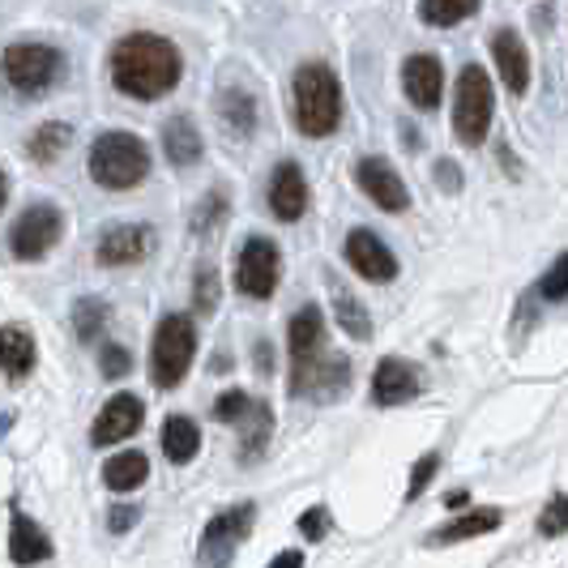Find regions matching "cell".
Instances as JSON below:
<instances>
[{"label":"cell","instance_id":"cell-22","mask_svg":"<svg viewBox=\"0 0 568 568\" xmlns=\"http://www.w3.org/2000/svg\"><path fill=\"white\" fill-rule=\"evenodd\" d=\"M240 427V462H256V457L270 449V436H274V410L265 402H256L235 419Z\"/></svg>","mask_w":568,"mask_h":568},{"label":"cell","instance_id":"cell-35","mask_svg":"<svg viewBox=\"0 0 568 568\" xmlns=\"http://www.w3.org/2000/svg\"><path fill=\"white\" fill-rule=\"evenodd\" d=\"M99 372H103L108 381H120V376H129V372H133V355H129V346H120V342H108V346L99 351Z\"/></svg>","mask_w":568,"mask_h":568},{"label":"cell","instance_id":"cell-30","mask_svg":"<svg viewBox=\"0 0 568 568\" xmlns=\"http://www.w3.org/2000/svg\"><path fill=\"white\" fill-rule=\"evenodd\" d=\"M227 214H231L227 189H210V193L197 201V210H193L189 227H193V235H214V231L227 223Z\"/></svg>","mask_w":568,"mask_h":568},{"label":"cell","instance_id":"cell-43","mask_svg":"<svg viewBox=\"0 0 568 568\" xmlns=\"http://www.w3.org/2000/svg\"><path fill=\"white\" fill-rule=\"evenodd\" d=\"M440 184H445L449 193H454V189H457V168H454V163H449V159H440Z\"/></svg>","mask_w":568,"mask_h":568},{"label":"cell","instance_id":"cell-33","mask_svg":"<svg viewBox=\"0 0 568 568\" xmlns=\"http://www.w3.org/2000/svg\"><path fill=\"white\" fill-rule=\"evenodd\" d=\"M193 304H197L201 316H214V308H219V270L205 265V261H201L197 274H193Z\"/></svg>","mask_w":568,"mask_h":568},{"label":"cell","instance_id":"cell-44","mask_svg":"<svg viewBox=\"0 0 568 568\" xmlns=\"http://www.w3.org/2000/svg\"><path fill=\"white\" fill-rule=\"evenodd\" d=\"M445 505H449V509H466V505H470V496H466V491H449V496H445Z\"/></svg>","mask_w":568,"mask_h":568},{"label":"cell","instance_id":"cell-42","mask_svg":"<svg viewBox=\"0 0 568 568\" xmlns=\"http://www.w3.org/2000/svg\"><path fill=\"white\" fill-rule=\"evenodd\" d=\"M304 565V551H278L274 556V568H300Z\"/></svg>","mask_w":568,"mask_h":568},{"label":"cell","instance_id":"cell-41","mask_svg":"<svg viewBox=\"0 0 568 568\" xmlns=\"http://www.w3.org/2000/svg\"><path fill=\"white\" fill-rule=\"evenodd\" d=\"M253 355H256V364H261V372H270V368H274V351H270V342H256V346H253Z\"/></svg>","mask_w":568,"mask_h":568},{"label":"cell","instance_id":"cell-23","mask_svg":"<svg viewBox=\"0 0 568 568\" xmlns=\"http://www.w3.org/2000/svg\"><path fill=\"white\" fill-rule=\"evenodd\" d=\"M163 150L175 168H193L205 154V142H201V129L189 120V115H171L163 124Z\"/></svg>","mask_w":568,"mask_h":568},{"label":"cell","instance_id":"cell-1","mask_svg":"<svg viewBox=\"0 0 568 568\" xmlns=\"http://www.w3.org/2000/svg\"><path fill=\"white\" fill-rule=\"evenodd\" d=\"M180 73H184V60L163 34H129L115 43L112 82L129 99H142V103L163 99L168 90L180 85Z\"/></svg>","mask_w":568,"mask_h":568},{"label":"cell","instance_id":"cell-39","mask_svg":"<svg viewBox=\"0 0 568 568\" xmlns=\"http://www.w3.org/2000/svg\"><path fill=\"white\" fill-rule=\"evenodd\" d=\"M325 530H329V509L325 505H316V509H308L304 517H300V535L304 539H325Z\"/></svg>","mask_w":568,"mask_h":568},{"label":"cell","instance_id":"cell-27","mask_svg":"<svg viewBox=\"0 0 568 568\" xmlns=\"http://www.w3.org/2000/svg\"><path fill=\"white\" fill-rule=\"evenodd\" d=\"M197 449H201L197 424H193L189 415H171L168 424H163V454H168V462L184 466V462L197 457Z\"/></svg>","mask_w":568,"mask_h":568},{"label":"cell","instance_id":"cell-25","mask_svg":"<svg viewBox=\"0 0 568 568\" xmlns=\"http://www.w3.org/2000/svg\"><path fill=\"white\" fill-rule=\"evenodd\" d=\"M286 342H291V359H304V355L325 351V316H321L316 304H308V308H300V313L291 316Z\"/></svg>","mask_w":568,"mask_h":568},{"label":"cell","instance_id":"cell-46","mask_svg":"<svg viewBox=\"0 0 568 568\" xmlns=\"http://www.w3.org/2000/svg\"><path fill=\"white\" fill-rule=\"evenodd\" d=\"M9 427H13V410H0V436H4Z\"/></svg>","mask_w":568,"mask_h":568},{"label":"cell","instance_id":"cell-12","mask_svg":"<svg viewBox=\"0 0 568 568\" xmlns=\"http://www.w3.org/2000/svg\"><path fill=\"white\" fill-rule=\"evenodd\" d=\"M355 184L364 189V197H372L381 210H389V214H402V210L410 205V193H406L402 175L389 168V159H381V154L359 159V168H355Z\"/></svg>","mask_w":568,"mask_h":568},{"label":"cell","instance_id":"cell-36","mask_svg":"<svg viewBox=\"0 0 568 568\" xmlns=\"http://www.w3.org/2000/svg\"><path fill=\"white\" fill-rule=\"evenodd\" d=\"M539 535L542 539H556V535H568V496H556L539 517Z\"/></svg>","mask_w":568,"mask_h":568},{"label":"cell","instance_id":"cell-29","mask_svg":"<svg viewBox=\"0 0 568 568\" xmlns=\"http://www.w3.org/2000/svg\"><path fill=\"white\" fill-rule=\"evenodd\" d=\"M108 304L99 295H82L73 304V334L78 342H99V334H108Z\"/></svg>","mask_w":568,"mask_h":568},{"label":"cell","instance_id":"cell-31","mask_svg":"<svg viewBox=\"0 0 568 568\" xmlns=\"http://www.w3.org/2000/svg\"><path fill=\"white\" fill-rule=\"evenodd\" d=\"M219 115L227 120V129H235L240 138H248V133L256 129V99L253 94H244V90H223Z\"/></svg>","mask_w":568,"mask_h":568},{"label":"cell","instance_id":"cell-45","mask_svg":"<svg viewBox=\"0 0 568 568\" xmlns=\"http://www.w3.org/2000/svg\"><path fill=\"white\" fill-rule=\"evenodd\" d=\"M4 201H9V175L0 171V210H4Z\"/></svg>","mask_w":568,"mask_h":568},{"label":"cell","instance_id":"cell-15","mask_svg":"<svg viewBox=\"0 0 568 568\" xmlns=\"http://www.w3.org/2000/svg\"><path fill=\"white\" fill-rule=\"evenodd\" d=\"M402 90H406L410 108H419V112H436L440 90H445V69H440V57L415 52V57L402 64Z\"/></svg>","mask_w":568,"mask_h":568},{"label":"cell","instance_id":"cell-37","mask_svg":"<svg viewBox=\"0 0 568 568\" xmlns=\"http://www.w3.org/2000/svg\"><path fill=\"white\" fill-rule=\"evenodd\" d=\"M436 470H440V457L436 454H424L415 462V475H410V487H406V500H419L427 491V484L436 479Z\"/></svg>","mask_w":568,"mask_h":568},{"label":"cell","instance_id":"cell-40","mask_svg":"<svg viewBox=\"0 0 568 568\" xmlns=\"http://www.w3.org/2000/svg\"><path fill=\"white\" fill-rule=\"evenodd\" d=\"M138 517H142L138 505H112V513H108V530H112V535H124V530L138 526Z\"/></svg>","mask_w":568,"mask_h":568},{"label":"cell","instance_id":"cell-3","mask_svg":"<svg viewBox=\"0 0 568 568\" xmlns=\"http://www.w3.org/2000/svg\"><path fill=\"white\" fill-rule=\"evenodd\" d=\"M150 175V150H145L142 138L133 133H103L99 142L90 145V180L112 189V193H124L133 184H142Z\"/></svg>","mask_w":568,"mask_h":568},{"label":"cell","instance_id":"cell-38","mask_svg":"<svg viewBox=\"0 0 568 568\" xmlns=\"http://www.w3.org/2000/svg\"><path fill=\"white\" fill-rule=\"evenodd\" d=\"M248 406H253V398H248L244 389H231V394H223V398L214 402V419H219V424H231V427H235V419H240V415H244Z\"/></svg>","mask_w":568,"mask_h":568},{"label":"cell","instance_id":"cell-19","mask_svg":"<svg viewBox=\"0 0 568 568\" xmlns=\"http://www.w3.org/2000/svg\"><path fill=\"white\" fill-rule=\"evenodd\" d=\"M9 560L13 565H43V560H52L48 530L22 509H13V521H9Z\"/></svg>","mask_w":568,"mask_h":568},{"label":"cell","instance_id":"cell-14","mask_svg":"<svg viewBox=\"0 0 568 568\" xmlns=\"http://www.w3.org/2000/svg\"><path fill=\"white\" fill-rule=\"evenodd\" d=\"M346 261H351L368 283H394V278H398V261H394V253H389L385 240L368 227L351 231V240H346Z\"/></svg>","mask_w":568,"mask_h":568},{"label":"cell","instance_id":"cell-21","mask_svg":"<svg viewBox=\"0 0 568 568\" xmlns=\"http://www.w3.org/2000/svg\"><path fill=\"white\" fill-rule=\"evenodd\" d=\"M325 286H329V304H334V316H338L342 334L368 342L372 338V316H368V308L355 300V291L342 283L338 274H325Z\"/></svg>","mask_w":568,"mask_h":568},{"label":"cell","instance_id":"cell-24","mask_svg":"<svg viewBox=\"0 0 568 568\" xmlns=\"http://www.w3.org/2000/svg\"><path fill=\"white\" fill-rule=\"evenodd\" d=\"M500 509H470L454 517V521H445V526H436L427 542H436V547H449V542H462V539H479V535H491V530H500Z\"/></svg>","mask_w":568,"mask_h":568},{"label":"cell","instance_id":"cell-6","mask_svg":"<svg viewBox=\"0 0 568 568\" xmlns=\"http://www.w3.org/2000/svg\"><path fill=\"white\" fill-rule=\"evenodd\" d=\"M491 112H496V90L484 64H466L457 73L454 94V138L462 145H484L487 129H491Z\"/></svg>","mask_w":568,"mask_h":568},{"label":"cell","instance_id":"cell-13","mask_svg":"<svg viewBox=\"0 0 568 568\" xmlns=\"http://www.w3.org/2000/svg\"><path fill=\"white\" fill-rule=\"evenodd\" d=\"M145 419V406L142 398H133V394H115L103 410H99V419L90 427V445H99V449H108V445H120L124 436H133Z\"/></svg>","mask_w":568,"mask_h":568},{"label":"cell","instance_id":"cell-2","mask_svg":"<svg viewBox=\"0 0 568 568\" xmlns=\"http://www.w3.org/2000/svg\"><path fill=\"white\" fill-rule=\"evenodd\" d=\"M342 120V82L329 64H304L295 73V124L304 138H329Z\"/></svg>","mask_w":568,"mask_h":568},{"label":"cell","instance_id":"cell-10","mask_svg":"<svg viewBox=\"0 0 568 568\" xmlns=\"http://www.w3.org/2000/svg\"><path fill=\"white\" fill-rule=\"evenodd\" d=\"M278 274H283L278 244H274V240H265V235L244 240L240 261H235V286H240L248 300H270V295L278 291Z\"/></svg>","mask_w":568,"mask_h":568},{"label":"cell","instance_id":"cell-11","mask_svg":"<svg viewBox=\"0 0 568 568\" xmlns=\"http://www.w3.org/2000/svg\"><path fill=\"white\" fill-rule=\"evenodd\" d=\"M150 253H154V227H145V223H112V227H103L99 248H94L99 265H108V270L138 265Z\"/></svg>","mask_w":568,"mask_h":568},{"label":"cell","instance_id":"cell-26","mask_svg":"<svg viewBox=\"0 0 568 568\" xmlns=\"http://www.w3.org/2000/svg\"><path fill=\"white\" fill-rule=\"evenodd\" d=\"M145 479H150V462L138 449H124V454L108 457V466H103V484L112 487V491H138Z\"/></svg>","mask_w":568,"mask_h":568},{"label":"cell","instance_id":"cell-18","mask_svg":"<svg viewBox=\"0 0 568 568\" xmlns=\"http://www.w3.org/2000/svg\"><path fill=\"white\" fill-rule=\"evenodd\" d=\"M270 210L283 223L304 219V210H308V180H304V171L295 168V163H283V168L274 171V180H270Z\"/></svg>","mask_w":568,"mask_h":568},{"label":"cell","instance_id":"cell-9","mask_svg":"<svg viewBox=\"0 0 568 568\" xmlns=\"http://www.w3.org/2000/svg\"><path fill=\"white\" fill-rule=\"evenodd\" d=\"M253 521H256L253 500H240V505H231L227 513L210 517V526H205V535H201V551H197L201 565H231L235 551H240V542L253 535Z\"/></svg>","mask_w":568,"mask_h":568},{"label":"cell","instance_id":"cell-7","mask_svg":"<svg viewBox=\"0 0 568 568\" xmlns=\"http://www.w3.org/2000/svg\"><path fill=\"white\" fill-rule=\"evenodd\" d=\"M291 398H313V402H338L351 389V364L342 355H304L291 359Z\"/></svg>","mask_w":568,"mask_h":568},{"label":"cell","instance_id":"cell-16","mask_svg":"<svg viewBox=\"0 0 568 568\" xmlns=\"http://www.w3.org/2000/svg\"><path fill=\"white\" fill-rule=\"evenodd\" d=\"M424 394V376L410 359H381V368L372 376V402L376 406H402Z\"/></svg>","mask_w":568,"mask_h":568},{"label":"cell","instance_id":"cell-17","mask_svg":"<svg viewBox=\"0 0 568 568\" xmlns=\"http://www.w3.org/2000/svg\"><path fill=\"white\" fill-rule=\"evenodd\" d=\"M491 60H496V69H500V82L509 85V94H526V85H530V52H526V43L517 39V30L500 27L491 34Z\"/></svg>","mask_w":568,"mask_h":568},{"label":"cell","instance_id":"cell-32","mask_svg":"<svg viewBox=\"0 0 568 568\" xmlns=\"http://www.w3.org/2000/svg\"><path fill=\"white\" fill-rule=\"evenodd\" d=\"M479 9V0H419V18L427 27H457L462 18H470Z\"/></svg>","mask_w":568,"mask_h":568},{"label":"cell","instance_id":"cell-34","mask_svg":"<svg viewBox=\"0 0 568 568\" xmlns=\"http://www.w3.org/2000/svg\"><path fill=\"white\" fill-rule=\"evenodd\" d=\"M535 295H539V300H547V304H560V300H568V253L556 256V265H551V270L539 278Z\"/></svg>","mask_w":568,"mask_h":568},{"label":"cell","instance_id":"cell-8","mask_svg":"<svg viewBox=\"0 0 568 568\" xmlns=\"http://www.w3.org/2000/svg\"><path fill=\"white\" fill-rule=\"evenodd\" d=\"M64 235V214L57 205H30L9 227V253L18 261H43Z\"/></svg>","mask_w":568,"mask_h":568},{"label":"cell","instance_id":"cell-20","mask_svg":"<svg viewBox=\"0 0 568 568\" xmlns=\"http://www.w3.org/2000/svg\"><path fill=\"white\" fill-rule=\"evenodd\" d=\"M39 364V346L27 325H4L0 329V372L4 381H27Z\"/></svg>","mask_w":568,"mask_h":568},{"label":"cell","instance_id":"cell-5","mask_svg":"<svg viewBox=\"0 0 568 568\" xmlns=\"http://www.w3.org/2000/svg\"><path fill=\"white\" fill-rule=\"evenodd\" d=\"M0 78L27 99H43L64 78V57L48 43H13L0 57Z\"/></svg>","mask_w":568,"mask_h":568},{"label":"cell","instance_id":"cell-28","mask_svg":"<svg viewBox=\"0 0 568 568\" xmlns=\"http://www.w3.org/2000/svg\"><path fill=\"white\" fill-rule=\"evenodd\" d=\"M69 142H73V129H69L64 120H48V124H39V129L30 133L27 154L34 163H57L60 154L69 150Z\"/></svg>","mask_w":568,"mask_h":568},{"label":"cell","instance_id":"cell-4","mask_svg":"<svg viewBox=\"0 0 568 568\" xmlns=\"http://www.w3.org/2000/svg\"><path fill=\"white\" fill-rule=\"evenodd\" d=\"M193 355H197V329H193V316L171 313L159 321L154 342H150V381L159 389H175L189 368H193Z\"/></svg>","mask_w":568,"mask_h":568}]
</instances>
